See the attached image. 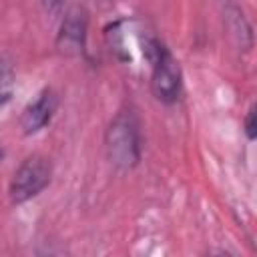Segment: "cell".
I'll list each match as a JSON object with an SVG mask.
<instances>
[{"label": "cell", "instance_id": "6da1fadb", "mask_svg": "<svg viewBox=\"0 0 257 257\" xmlns=\"http://www.w3.org/2000/svg\"><path fill=\"white\" fill-rule=\"evenodd\" d=\"M104 147L108 161L126 171L137 167L141 161V131H139V120L131 110L118 112L104 135Z\"/></svg>", "mask_w": 257, "mask_h": 257}, {"label": "cell", "instance_id": "7a4b0ae2", "mask_svg": "<svg viewBox=\"0 0 257 257\" xmlns=\"http://www.w3.org/2000/svg\"><path fill=\"white\" fill-rule=\"evenodd\" d=\"M50 177H52V167L48 159L40 155L28 157L26 161H22V165L16 169L10 181V189H8L10 201L18 205L36 197L50 183Z\"/></svg>", "mask_w": 257, "mask_h": 257}, {"label": "cell", "instance_id": "3957f363", "mask_svg": "<svg viewBox=\"0 0 257 257\" xmlns=\"http://www.w3.org/2000/svg\"><path fill=\"white\" fill-rule=\"evenodd\" d=\"M151 90L161 102H175L181 94V68L167 46L151 64Z\"/></svg>", "mask_w": 257, "mask_h": 257}, {"label": "cell", "instance_id": "277c9868", "mask_svg": "<svg viewBox=\"0 0 257 257\" xmlns=\"http://www.w3.org/2000/svg\"><path fill=\"white\" fill-rule=\"evenodd\" d=\"M58 106V96L54 94V90L46 88L38 94V98L34 102H30L22 116H20V126L24 131V135H34L40 128H44L50 118L54 116V110Z\"/></svg>", "mask_w": 257, "mask_h": 257}, {"label": "cell", "instance_id": "5b68a950", "mask_svg": "<svg viewBox=\"0 0 257 257\" xmlns=\"http://www.w3.org/2000/svg\"><path fill=\"white\" fill-rule=\"evenodd\" d=\"M86 42V14L80 8H72L66 12L60 34H58V46L64 52H82Z\"/></svg>", "mask_w": 257, "mask_h": 257}, {"label": "cell", "instance_id": "8992f818", "mask_svg": "<svg viewBox=\"0 0 257 257\" xmlns=\"http://www.w3.org/2000/svg\"><path fill=\"white\" fill-rule=\"evenodd\" d=\"M12 78H14V74H12V68H10V62L4 58L2 60V104H6L8 102V98H10V92H12Z\"/></svg>", "mask_w": 257, "mask_h": 257}, {"label": "cell", "instance_id": "52a82bcc", "mask_svg": "<svg viewBox=\"0 0 257 257\" xmlns=\"http://www.w3.org/2000/svg\"><path fill=\"white\" fill-rule=\"evenodd\" d=\"M245 133L249 139H257V104L249 110V114L245 118Z\"/></svg>", "mask_w": 257, "mask_h": 257}]
</instances>
